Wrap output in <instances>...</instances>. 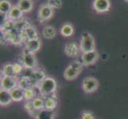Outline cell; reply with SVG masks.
I'll return each mask as SVG.
<instances>
[{"label":"cell","mask_w":128,"mask_h":119,"mask_svg":"<svg viewBox=\"0 0 128 119\" xmlns=\"http://www.w3.org/2000/svg\"><path fill=\"white\" fill-rule=\"evenodd\" d=\"M17 6L22 10L23 13H29L32 10L34 3L32 0H19Z\"/></svg>","instance_id":"cell-19"},{"label":"cell","mask_w":128,"mask_h":119,"mask_svg":"<svg viewBox=\"0 0 128 119\" xmlns=\"http://www.w3.org/2000/svg\"><path fill=\"white\" fill-rule=\"evenodd\" d=\"M13 66H14V72L15 73V75L18 76H20V74L22 72V70L24 68V66L21 63H15L13 64Z\"/></svg>","instance_id":"cell-30"},{"label":"cell","mask_w":128,"mask_h":119,"mask_svg":"<svg viewBox=\"0 0 128 119\" xmlns=\"http://www.w3.org/2000/svg\"><path fill=\"white\" fill-rule=\"evenodd\" d=\"M84 64L81 61L74 60L67 68H65L64 72V78L68 81H72L76 79L79 75H80L83 71Z\"/></svg>","instance_id":"cell-2"},{"label":"cell","mask_w":128,"mask_h":119,"mask_svg":"<svg viewBox=\"0 0 128 119\" xmlns=\"http://www.w3.org/2000/svg\"><path fill=\"white\" fill-rule=\"evenodd\" d=\"M12 7L13 6L11 3L7 0H1V2H0V12H1V14L8 15Z\"/></svg>","instance_id":"cell-24"},{"label":"cell","mask_w":128,"mask_h":119,"mask_svg":"<svg viewBox=\"0 0 128 119\" xmlns=\"http://www.w3.org/2000/svg\"><path fill=\"white\" fill-rule=\"evenodd\" d=\"M81 119H95V116L90 111H83L81 114Z\"/></svg>","instance_id":"cell-31"},{"label":"cell","mask_w":128,"mask_h":119,"mask_svg":"<svg viewBox=\"0 0 128 119\" xmlns=\"http://www.w3.org/2000/svg\"><path fill=\"white\" fill-rule=\"evenodd\" d=\"M22 16H23L22 10L18 6H15L12 7L10 13L8 14L7 19L10 20L12 21H18L22 19Z\"/></svg>","instance_id":"cell-14"},{"label":"cell","mask_w":128,"mask_h":119,"mask_svg":"<svg viewBox=\"0 0 128 119\" xmlns=\"http://www.w3.org/2000/svg\"><path fill=\"white\" fill-rule=\"evenodd\" d=\"M99 88V81L94 77H86L82 82V89L87 94L94 93Z\"/></svg>","instance_id":"cell-5"},{"label":"cell","mask_w":128,"mask_h":119,"mask_svg":"<svg viewBox=\"0 0 128 119\" xmlns=\"http://www.w3.org/2000/svg\"><path fill=\"white\" fill-rule=\"evenodd\" d=\"M47 76H46V73L44 72L41 69H34V71L33 72V75L30 80H31L33 87H38L40 83L46 78Z\"/></svg>","instance_id":"cell-12"},{"label":"cell","mask_w":128,"mask_h":119,"mask_svg":"<svg viewBox=\"0 0 128 119\" xmlns=\"http://www.w3.org/2000/svg\"><path fill=\"white\" fill-rule=\"evenodd\" d=\"M45 99V109L48 111H54L57 107V100L56 96L51 95L46 97Z\"/></svg>","instance_id":"cell-18"},{"label":"cell","mask_w":128,"mask_h":119,"mask_svg":"<svg viewBox=\"0 0 128 119\" xmlns=\"http://www.w3.org/2000/svg\"><path fill=\"white\" fill-rule=\"evenodd\" d=\"M18 78L17 76H2L1 78V89L11 91L18 87Z\"/></svg>","instance_id":"cell-6"},{"label":"cell","mask_w":128,"mask_h":119,"mask_svg":"<svg viewBox=\"0 0 128 119\" xmlns=\"http://www.w3.org/2000/svg\"><path fill=\"white\" fill-rule=\"evenodd\" d=\"M34 90H35V87H31L24 91V99L26 100V102L32 101L35 97H37L36 95H35Z\"/></svg>","instance_id":"cell-26"},{"label":"cell","mask_w":128,"mask_h":119,"mask_svg":"<svg viewBox=\"0 0 128 119\" xmlns=\"http://www.w3.org/2000/svg\"><path fill=\"white\" fill-rule=\"evenodd\" d=\"M13 102H21L24 99V91L18 87H15L10 91Z\"/></svg>","instance_id":"cell-21"},{"label":"cell","mask_w":128,"mask_h":119,"mask_svg":"<svg viewBox=\"0 0 128 119\" xmlns=\"http://www.w3.org/2000/svg\"><path fill=\"white\" fill-rule=\"evenodd\" d=\"M124 1H126V2H128V0H124Z\"/></svg>","instance_id":"cell-32"},{"label":"cell","mask_w":128,"mask_h":119,"mask_svg":"<svg viewBox=\"0 0 128 119\" xmlns=\"http://www.w3.org/2000/svg\"><path fill=\"white\" fill-rule=\"evenodd\" d=\"M64 52L65 55L68 56V57L76 58V57L79 56L81 51L80 48V45H78L76 42L71 41V42H68L65 45L64 48Z\"/></svg>","instance_id":"cell-7"},{"label":"cell","mask_w":128,"mask_h":119,"mask_svg":"<svg viewBox=\"0 0 128 119\" xmlns=\"http://www.w3.org/2000/svg\"><path fill=\"white\" fill-rule=\"evenodd\" d=\"M32 104L36 111H40L45 109V99L42 96H37L32 100Z\"/></svg>","instance_id":"cell-22"},{"label":"cell","mask_w":128,"mask_h":119,"mask_svg":"<svg viewBox=\"0 0 128 119\" xmlns=\"http://www.w3.org/2000/svg\"><path fill=\"white\" fill-rule=\"evenodd\" d=\"M54 15V9L51 8L48 4L42 5L38 11V19L40 22H45V21L50 20Z\"/></svg>","instance_id":"cell-10"},{"label":"cell","mask_w":128,"mask_h":119,"mask_svg":"<svg viewBox=\"0 0 128 119\" xmlns=\"http://www.w3.org/2000/svg\"><path fill=\"white\" fill-rule=\"evenodd\" d=\"M47 4L52 9H60L62 6L61 0H48Z\"/></svg>","instance_id":"cell-28"},{"label":"cell","mask_w":128,"mask_h":119,"mask_svg":"<svg viewBox=\"0 0 128 119\" xmlns=\"http://www.w3.org/2000/svg\"><path fill=\"white\" fill-rule=\"evenodd\" d=\"M80 48L82 53L95 51L96 41L94 37L88 32L83 33L80 41Z\"/></svg>","instance_id":"cell-3"},{"label":"cell","mask_w":128,"mask_h":119,"mask_svg":"<svg viewBox=\"0 0 128 119\" xmlns=\"http://www.w3.org/2000/svg\"><path fill=\"white\" fill-rule=\"evenodd\" d=\"M56 30L54 26L46 25L42 29V36L46 39L48 40L54 39L56 37Z\"/></svg>","instance_id":"cell-20"},{"label":"cell","mask_w":128,"mask_h":119,"mask_svg":"<svg viewBox=\"0 0 128 119\" xmlns=\"http://www.w3.org/2000/svg\"><path fill=\"white\" fill-rule=\"evenodd\" d=\"M22 37L25 41L39 38L37 29L31 25H27L23 28V29L22 30Z\"/></svg>","instance_id":"cell-11"},{"label":"cell","mask_w":128,"mask_h":119,"mask_svg":"<svg viewBox=\"0 0 128 119\" xmlns=\"http://www.w3.org/2000/svg\"><path fill=\"white\" fill-rule=\"evenodd\" d=\"M13 102L10 91L1 89L0 90V105L2 107H6Z\"/></svg>","instance_id":"cell-15"},{"label":"cell","mask_w":128,"mask_h":119,"mask_svg":"<svg viewBox=\"0 0 128 119\" xmlns=\"http://www.w3.org/2000/svg\"><path fill=\"white\" fill-rule=\"evenodd\" d=\"M2 76H17L14 72V66L13 64H6L2 67Z\"/></svg>","instance_id":"cell-25"},{"label":"cell","mask_w":128,"mask_h":119,"mask_svg":"<svg viewBox=\"0 0 128 119\" xmlns=\"http://www.w3.org/2000/svg\"><path fill=\"white\" fill-rule=\"evenodd\" d=\"M99 52L96 50L84 52L81 55V62L84 66H90L94 64L99 59Z\"/></svg>","instance_id":"cell-9"},{"label":"cell","mask_w":128,"mask_h":119,"mask_svg":"<svg viewBox=\"0 0 128 119\" xmlns=\"http://www.w3.org/2000/svg\"><path fill=\"white\" fill-rule=\"evenodd\" d=\"M25 68H29L32 69H36L38 66V60L35 53L30 52L28 50H26V48L23 50L22 55L21 62Z\"/></svg>","instance_id":"cell-4"},{"label":"cell","mask_w":128,"mask_h":119,"mask_svg":"<svg viewBox=\"0 0 128 119\" xmlns=\"http://www.w3.org/2000/svg\"><path fill=\"white\" fill-rule=\"evenodd\" d=\"M34 71V69L32 68H23L22 72L20 74V77H23V78H27L30 79L33 75V72Z\"/></svg>","instance_id":"cell-29"},{"label":"cell","mask_w":128,"mask_h":119,"mask_svg":"<svg viewBox=\"0 0 128 119\" xmlns=\"http://www.w3.org/2000/svg\"><path fill=\"white\" fill-rule=\"evenodd\" d=\"M92 7L99 14H104L111 9V2L110 0H94Z\"/></svg>","instance_id":"cell-8"},{"label":"cell","mask_w":128,"mask_h":119,"mask_svg":"<svg viewBox=\"0 0 128 119\" xmlns=\"http://www.w3.org/2000/svg\"><path fill=\"white\" fill-rule=\"evenodd\" d=\"M24 107H25V110L26 111H27L30 115H32L33 117L35 118L36 116V114H38V111H36L34 110V107H33V104H32V101H28V102H26L25 105H24Z\"/></svg>","instance_id":"cell-27"},{"label":"cell","mask_w":128,"mask_h":119,"mask_svg":"<svg viewBox=\"0 0 128 119\" xmlns=\"http://www.w3.org/2000/svg\"><path fill=\"white\" fill-rule=\"evenodd\" d=\"M74 27L72 24L70 23H64L62 25V26L60 29V33L61 36L64 37H72L74 33Z\"/></svg>","instance_id":"cell-17"},{"label":"cell","mask_w":128,"mask_h":119,"mask_svg":"<svg viewBox=\"0 0 128 119\" xmlns=\"http://www.w3.org/2000/svg\"><path fill=\"white\" fill-rule=\"evenodd\" d=\"M18 87L21 89H22L23 91H26L29 89V88L33 87L32 83L30 79L27 78H23V77H20L18 78Z\"/></svg>","instance_id":"cell-23"},{"label":"cell","mask_w":128,"mask_h":119,"mask_svg":"<svg viewBox=\"0 0 128 119\" xmlns=\"http://www.w3.org/2000/svg\"><path fill=\"white\" fill-rule=\"evenodd\" d=\"M56 114L54 111H48L46 109H43L38 111L35 116V119H55Z\"/></svg>","instance_id":"cell-16"},{"label":"cell","mask_w":128,"mask_h":119,"mask_svg":"<svg viewBox=\"0 0 128 119\" xmlns=\"http://www.w3.org/2000/svg\"><path fill=\"white\" fill-rule=\"evenodd\" d=\"M25 47L26 49L28 50L29 52H33V53H36L37 52L40 50L42 47V41L40 38L26 41L25 43Z\"/></svg>","instance_id":"cell-13"},{"label":"cell","mask_w":128,"mask_h":119,"mask_svg":"<svg viewBox=\"0 0 128 119\" xmlns=\"http://www.w3.org/2000/svg\"><path fill=\"white\" fill-rule=\"evenodd\" d=\"M57 83L54 78L47 76L38 87L40 96L46 98L48 96L54 95L56 91Z\"/></svg>","instance_id":"cell-1"}]
</instances>
